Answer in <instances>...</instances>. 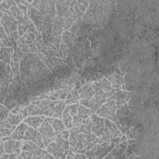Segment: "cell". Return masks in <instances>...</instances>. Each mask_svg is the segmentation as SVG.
Listing matches in <instances>:
<instances>
[{"mask_svg":"<svg viewBox=\"0 0 159 159\" xmlns=\"http://www.w3.org/2000/svg\"><path fill=\"white\" fill-rule=\"evenodd\" d=\"M29 52H32V53H38L39 52L35 44L32 43L30 45H29Z\"/></svg>","mask_w":159,"mask_h":159,"instance_id":"obj_36","label":"cell"},{"mask_svg":"<svg viewBox=\"0 0 159 159\" xmlns=\"http://www.w3.org/2000/svg\"><path fill=\"white\" fill-rule=\"evenodd\" d=\"M62 121L66 129H71L73 127L72 116L70 115L68 110V105L65 106L62 113Z\"/></svg>","mask_w":159,"mask_h":159,"instance_id":"obj_14","label":"cell"},{"mask_svg":"<svg viewBox=\"0 0 159 159\" xmlns=\"http://www.w3.org/2000/svg\"><path fill=\"white\" fill-rule=\"evenodd\" d=\"M37 130L40 132V133L42 135L43 137L50 138L53 140H55L56 138L57 134H58L52 128V125L50 123L45 119L42 124L37 128Z\"/></svg>","mask_w":159,"mask_h":159,"instance_id":"obj_5","label":"cell"},{"mask_svg":"<svg viewBox=\"0 0 159 159\" xmlns=\"http://www.w3.org/2000/svg\"><path fill=\"white\" fill-rule=\"evenodd\" d=\"M21 109V106H17L16 107H15L11 111L12 113L15 114H18L19 113L20 110Z\"/></svg>","mask_w":159,"mask_h":159,"instance_id":"obj_39","label":"cell"},{"mask_svg":"<svg viewBox=\"0 0 159 159\" xmlns=\"http://www.w3.org/2000/svg\"><path fill=\"white\" fill-rule=\"evenodd\" d=\"M45 119V116H31L24 119V122L27 124L30 127H32L34 129H37L42 124Z\"/></svg>","mask_w":159,"mask_h":159,"instance_id":"obj_11","label":"cell"},{"mask_svg":"<svg viewBox=\"0 0 159 159\" xmlns=\"http://www.w3.org/2000/svg\"><path fill=\"white\" fill-rule=\"evenodd\" d=\"M65 107V102L63 100H60V101L57 103L55 106V113L52 117H57L58 119L62 118V113Z\"/></svg>","mask_w":159,"mask_h":159,"instance_id":"obj_16","label":"cell"},{"mask_svg":"<svg viewBox=\"0 0 159 159\" xmlns=\"http://www.w3.org/2000/svg\"><path fill=\"white\" fill-rule=\"evenodd\" d=\"M61 39H62V36H60V35L59 36H53L50 42L53 45H54L57 48H59V47H60L59 45H60Z\"/></svg>","mask_w":159,"mask_h":159,"instance_id":"obj_30","label":"cell"},{"mask_svg":"<svg viewBox=\"0 0 159 159\" xmlns=\"http://www.w3.org/2000/svg\"><path fill=\"white\" fill-rule=\"evenodd\" d=\"M1 122L6 120L9 116L10 112L9 109L4 106L2 104H1Z\"/></svg>","mask_w":159,"mask_h":159,"instance_id":"obj_27","label":"cell"},{"mask_svg":"<svg viewBox=\"0 0 159 159\" xmlns=\"http://www.w3.org/2000/svg\"><path fill=\"white\" fill-rule=\"evenodd\" d=\"M22 143L23 142H21L20 140H16L12 139L4 142V153H11L15 152L20 154Z\"/></svg>","mask_w":159,"mask_h":159,"instance_id":"obj_6","label":"cell"},{"mask_svg":"<svg viewBox=\"0 0 159 159\" xmlns=\"http://www.w3.org/2000/svg\"><path fill=\"white\" fill-rule=\"evenodd\" d=\"M94 95V91L92 86H89L84 91L80 93L79 97L81 99H91Z\"/></svg>","mask_w":159,"mask_h":159,"instance_id":"obj_22","label":"cell"},{"mask_svg":"<svg viewBox=\"0 0 159 159\" xmlns=\"http://www.w3.org/2000/svg\"><path fill=\"white\" fill-rule=\"evenodd\" d=\"M104 124L105 126L109 130L112 138H117L120 137L122 135V133L119 130V129L117 128L116 125L111 121V120H109L107 119H104Z\"/></svg>","mask_w":159,"mask_h":159,"instance_id":"obj_13","label":"cell"},{"mask_svg":"<svg viewBox=\"0 0 159 159\" xmlns=\"http://www.w3.org/2000/svg\"><path fill=\"white\" fill-rule=\"evenodd\" d=\"M22 150L32 152L34 155L33 158H42L43 155L47 152L45 150H43L32 141L25 140L22 143Z\"/></svg>","mask_w":159,"mask_h":159,"instance_id":"obj_3","label":"cell"},{"mask_svg":"<svg viewBox=\"0 0 159 159\" xmlns=\"http://www.w3.org/2000/svg\"><path fill=\"white\" fill-rule=\"evenodd\" d=\"M107 80L112 84V88H117L123 83V79L117 74L110 75Z\"/></svg>","mask_w":159,"mask_h":159,"instance_id":"obj_20","label":"cell"},{"mask_svg":"<svg viewBox=\"0 0 159 159\" xmlns=\"http://www.w3.org/2000/svg\"><path fill=\"white\" fill-rule=\"evenodd\" d=\"M14 54V50L10 47L1 48V61L6 65H9L11 62V57Z\"/></svg>","mask_w":159,"mask_h":159,"instance_id":"obj_12","label":"cell"},{"mask_svg":"<svg viewBox=\"0 0 159 159\" xmlns=\"http://www.w3.org/2000/svg\"><path fill=\"white\" fill-rule=\"evenodd\" d=\"M89 86H91V85H89V84H85V85H84V86H83L80 89H79V91H78V93H79V94L80 93H81V92H83V91H84L86 88H88Z\"/></svg>","mask_w":159,"mask_h":159,"instance_id":"obj_43","label":"cell"},{"mask_svg":"<svg viewBox=\"0 0 159 159\" xmlns=\"http://www.w3.org/2000/svg\"><path fill=\"white\" fill-rule=\"evenodd\" d=\"M80 103L94 111H96L98 109L96 101L94 97L91 99H80Z\"/></svg>","mask_w":159,"mask_h":159,"instance_id":"obj_18","label":"cell"},{"mask_svg":"<svg viewBox=\"0 0 159 159\" xmlns=\"http://www.w3.org/2000/svg\"><path fill=\"white\" fill-rule=\"evenodd\" d=\"M8 39H9V37L6 34V32H5L3 26L1 25V40H6Z\"/></svg>","mask_w":159,"mask_h":159,"instance_id":"obj_35","label":"cell"},{"mask_svg":"<svg viewBox=\"0 0 159 159\" xmlns=\"http://www.w3.org/2000/svg\"><path fill=\"white\" fill-rule=\"evenodd\" d=\"M75 39V35L68 31H65L62 33L63 43H65L69 48L73 46V40Z\"/></svg>","mask_w":159,"mask_h":159,"instance_id":"obj_17","label":"cell"},{"mask_svg":"<svg viewBox=\"0 0 159 159\" xmlns=\"http://www.w3.org/2000/svg\"><path fill=\"white\" fill-rule=\"evenodd\" d=\"M5 152L4 151V142L1 141V148H0V156Z\"/></svg>","mask_w":159,"mask_h":159,"instance_id":"obj_42","label":"cell"},{"mask_svg":"<svg viewBox=\"0 0 159 159\" xmlns=\"http://www.w3.org/2000/svg\"><path fill=\"white\" fill-rule=\"evenodd\" d=\"M6 120L12 126H14L17 125V124H19L20 122L22 120V119L19 114H15L11 112L7 118L6 119Z\"/></svg>","mask_w":159,"mask_h":159,"instance_id":"obj_24","label":"cell"},{"mask_svg":"<svg viewBox=\"0 0 159 159\" xmlns=\"http://www.w3.org/2000/svg\"><path fill=\"white\" fill-rule=\"evenodd\" d=\"M46 148L47 152L53 155L55 158H65L66 157L64 154L65 150L56 142H52Z\"/></svg>","mask_w":159,"mask_h":159,"instance_id":"obj_7","label":"cell"},{"mask_svg":"<svg viewBox=\"0 0 159 159\" xmlns=\"http://www.w3.org/2000/svg\"><path fill=\"white\" fill-rule=\"evenodd\" d=\"M93 134H94L98 137L102 141L109 143L112 138V135L109 130L106 127H101L98 129L96 130Z\"/></svg>","mask_w":159,"mask_h":159,"instance_id":"obj_8","label":"cell"},{"mask_svg":"<svg viewBox=\"0 0 159 159\" xmlns=\"http://www.w3.org/2000/svg\"><path fill=\"white\" fill-rule=\"evenodd\" d=\"M117 109L116 101L114 99L108 100L96 111V114L103 118H110L115 116Z\"/></svg>","mask_w":159,"mask_h":159,"instance_id":"obj_1","label":"cell"},{"mask_svg":"<svg viewBox=\"0 0 159 159\" xmlns=\"http://www.w3.org/2000/svg\"><path fill=\"white\" fill-rule=\"evenodd\" d=\"M45 119L50 123L53 130L57 133L60 134L65 129V126L62 120L57 117H45Z\"/></svg>","mask_w":159,"mask_h":159,"instance_id":"obj_9","label":"cell"},{"mask_svg":"<svg viewBox=\"0 0 159 159\" xmlns=\"http://www.w3.org/2000/svg\"><path fill=\"white\" fill-rule=\"evenodd\" d=\"M9 157V153H4L2 154L0 157V159H8Z\"/></svg>","mask_w":159,"mask_h":159,"instance_id":"obj_44","label":"cell"},{"mask_svg":"<svg viewBox=\"0 0 159 159\" xmlns=\"http://www.w3.org/2000/svg\"><path fill=\"white\" fill-rule=\"evenodd\" d=\"M111 92L112 93V96L108 100L115 99L116 101V103L117 107H119L122 104L127 101L130 96V93L123 91L120 89L116 88H112L111 90Z\"/></svg>","mask_w":159,"mask_h":159,"instance_id":"obj_4","label":"cell"},{"mask_svg":"<svg viewBox=\"0 0 159 159\" xmlns=\"http://www.w3.org/2000/svg\"><path fill=\"white\" fill-rule=\"evenodd\" d=\"M45 158V159H49V158H55V157H54V156L53 155H52L51 153H48V152H47L44 155H43V158Z\"/></svg>","mask_w":159,"mask_h":159,"instance_id":"obj_40","label":"cell"},{"mask_svg":"<svg viewBox=\"0 0 159 159\" xmlns=\"http://www.w3.org/2000/svg\"><path fill=\"white\" fill-rule=\"evenodd\" d=\"M15 129L16 128H1V138L11 136Z\"/></svg>","mask_w":159,"mask_h":159,"instance_id":"obj_29","label":"cell"},{"mask_svg":"<svg viewBox=\"0 0 159 159\" xmlns=\"http://www.w3.org/2000/svg\"><path fill=\"white\" fill-rule=\"evenodd\" d=\"M93 113H94V111L91 110V109L84 106L80 105V107L78 111V114L80 116H81L83 119H86L87 117H88L89 116H91Z\"/></svg>","mask_w":159,"mask_h":159,"instance_id":"obj_21","label":"cell"},{"mask_svg":"<svg viewBox=\"0 0 159 159\" xmlns=\"http://www.w3.org/2000/svg\"><path fill=\"white\" fill-rule=\"evenodd\" d=\"M28 128L27 124H26L25 122H22L19 125L16 127L14 131L11 134V138L12 139L16 140H20L22 139H24V134L25 131L27 130Z\"/></svg>","mask_w":159,"mask_h":159,"instance_id":"obj_10","label":"cell"},{"mask_svg":"<svg viewBox=\"0 0 159 159\" xmlns=\"http://www.w3.org/2000/svg\"><path fill=\"white\" fill-rule=\"evenodd\" d=\"M55 142H56L59 145H60L65 150H68L70 148V142L68 140H65L61 137V133L58 134L56 135V138L55 139Z\"/></svg>","mask_w":159,"mask_h":159,"instance_id":"obj_23","label":"cell"},{"mask_svg":"<svg viewBox=\"0 0 159 159\" xmlns=\"http://www.w3.org/2000/svg\"><path fill=\"white\" fill-rule=\"evenodd\" d=\"M20 156L22 157V158H33V153L27 150H22V152L20 153Z\"/></svg>","mask_w":159,"mask_h":159,"instance_id":"obj_32","label":"cell"},{"mask_svg":"<svg viewBox=\"0 0 159 159\" xmlns=\"http://www.w3.org/2000/svg\"><path fill=\"white\" fill-rule=\"evenodd\" d=\"M6 3H7V6H9V7L10 8L12 5L16 4V2L14 1H6Z\"/></svg>","mask_w":159,"mask_h":159,"instance_id":"obj_45","label":"cell"},{"mask_svg":"<svg viewBox=\"0 0 159 159\" xmlns=\"http://www.w3.org/2000/svg\"><path fill=\"white\" fill-rule=\"evenodd\" d=\"M63 32V28L61 26L59 20L55 17L52 20V34L53 36H59Z\"/></svg>","mask_w":159,"mask_h":159,"instance_id":"obj_19","label":"cell"},{"mask_svg":"<svg viewBox=\"0 0 159 159\" xmlns=\"http://www.w3.org/2000/svg\"><path fill=\"white\" fill-rule=\"evenodd\" d=\"M61 137L65 140H68L70 137V132L68 130H64L61 132Z\"/></svg>","mask_w":159,"mask_h":159,"instance_id":"obj_38","label":"cell"},{"mask_svg":"<svg viewBox=\"0 0 159 159\" xmlns=\"http://www.w3.org/2000/svg\"><path fill=\"white\" fill-rule=\"evenodd\" d=\"M19 114L20 116V117H22V119H25L27 117V116H28V111H27V107H24L22 109L20 110Z\"/></svg>","mask_w":159,"mask_h":159,"instance_id":"obj_34","label":"cell"},{"mask_svg":"<svg viewBox=\"0 0 159 159\" xmlns=\"http://www.w3.org/2000/svg\"><path fill=\"white\" fill-rule=\"evenodd\" d=\"M93 84L100 88L105 92H109L113 88L111 83L106 78H103L102 79H101L99 81H95Z\"/></svg>","mask_w":159,"mask_h":159,"instance_id":"obj_15","label":"cell"},{"mask_svg":"<svg viewBox=\"0 0 159 159\" xmlns=\"http://www.w3.org/2000/svg\"><path fill=\"white\" fill-rule=\"evenodd\" d=\"M69 52L68 47L64 43H61L58 48V53L60 55V57L62 58H65L68 55Z\"/></svg>","mask_w":159,"mask_h":159,"instance_id":"obj_26","label":"cell"},{"mask_svg":"<svg viewBox=\"0 0 159 159\" xmlns=\"http://www.w3.org/2000/svg\"><path fill=\"white\" fill-rule=\"evenodd\" d=\"M27 30V28L24 24H20V23H19L18 24L17 32H18L19 37H22V35H24L25 33L26 32Z\"/></svg>","mask_w":159,"mask_h":159,"instance_id":"obj_31","label":"cell"},{"mask_svg":"<svg viewBox=\"0 0 159 159\" xmlns=\"http://www.w3.org/2000/svg\"><path fill=\"white\" fill-rule=\"evenodd\" d=\"M55 113V108L54 107L48 108L43 111H42V114L43 116H47L48 117H53Z\"/></svg>","mask_w":159,"mask_h":159,"instance_id":"obj_33","label":"cell"},{"mask_svg":"<svg viewBox=\"0 0 159 159\" xmlns=\"http://www.w3.org/2000/svg\"><path fill=\"white\" fill-rule=\"evenodd\" d=\"M43 144H44L45 148H47L48 147V145L52 142H53V140L52 139H50V138H47V137H43Z\"/></svg>","mask_w":159,"mask_h":159,"instance_id":"obj_37","label":"cell"},{"mask_svg":"<svg viewBox=\"0 0 159 159\" xmlns=\"http://www.w3.org/2000/svg\"><path fill=\"white\" fill-rule=\"evenodd\" d=\"M24 140H31L37 145H39L41 148L45 149V146L43 142V136L40 133V132L32 127H28L27 130L25 132Z\"/></svg>","mask_w":159,"mask_h":159,"instance_id":"obj_2","label":"cell"},{"mask_svg":"<svg viewBox=\"0 0 159 159\" xmlns=\"http://www.w3.org/2000/svg\"><path fill=\"white\" fill-rule=\"evenodd\" d=\"M27 111H28V115L30 116L42 115V109L34 104H30L27 107Z\"/></svg>","mask_w":159,"mask_h":159,"instance_id":"obj_25","label":"cell"},{"mask_svg":"<svg viewBox=\"0 0 159 159\" xmlns=\"http://www.w3.org/2000/svg\"><path fill=\"white\" fill-rule=\"evenodd\" d=\"M20 155L19 153H9V159H14V158H17V156Z\"/></svg>","mask_w":159,"mask_h":159,"instance_id":"obj_41","label":"cell"},{"mask_svg":"<svg viewBox=\"0 0 159 159\" xmlns=\"http://www.w3.org/2000/svg\"><path fill=\"white\" fill-rule=\"evenodd\" d=\"M68 107L69 112L72 117L78 114V108L80 107V104L78 103H73L71 104H68Z\"/></svg>","mask_w":159,"mask_h":159,"instance_id":"obj_28","label":"cell"}]
</instances>
